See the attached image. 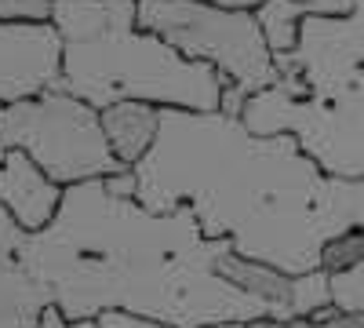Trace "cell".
<instances>
[{"instance_id":"obj_1","label":"cell","mask_w":364,"mask_h":328,"mask_svg":"<svg viewBox=\"0 0 364 328\" xmlns=\"http://www.w3.org/2000/svg\"><path fill=\"white\" fill-rule=\"evenodd\" d=\"M135 183L149 212L193 208L208 241L288 277L321 270L331 237L364 226V179L328 175L295 135H255L223 110H161Z\"/></svg>"},{"instance_id":"obj_2","label":"cell","mask_w":364,"mask_h":328,"mask_svg":"<svg viewBox=\"0 0 364 328\" xmlns=\"http://www.w3.org/2000/svg\"><path fill=\"white\" fill-rule=\"evenodd\" d=\"M230 241H208L193 208L149 212L106 179L66 186L48 230L26 233L22 263L70 321L132 314L168 328L252 324L273 317L237 285Z\"/></svg>"},{"instance_id":"obj_3","label":"cell","mask_w":364,"mask_h":328,"mask_svg":"<svg viewBox=\"0 0 364 328\" xmlns=\"http://www.w3.org/2000/svg\"><path fill=\"white\" fill-rule=\"evenodd\" d=\"M51 22L63 37L58 92L99 113L117 102L193 113L223 110L226 80L219 70L146 33L139 0H51Z\"/></svg>"},{"instance_id":"obj_4","label":"cell","mask_w":364,"mask_h":328,"mask_svg":"<svg viewBox=\"0 0 364 328\" xmlns=\"http://www.w3.org/2000/svg\"><path fill=\"white\" fill-rule=\"evenodd\" d=\"M139 26L193 63L219 70L226 80L223 113L240 117L252 95L281 80L277 55L248 8H223L211 0H139Z\"/></svg>"},{"instance_id":"obj_5","label":"cell","mask_w":364,"mask_h":328,"mask_svg":"<svg viewBox=\"0 0 364 328\" xmlns=\"http://www.w3.org/2000/svg\"><path fill=\"white\" fill-rule=\"evenodd\" d=\"M255 135H295L321 171L364 179V70H350L314 88L273 84L240 110Z\"/></svg>"},{"instance_id":"obj_6","label":"cell","mask_w":364,"mask_h":328,"mask_svg":"<svg viewBox=\"0 0 364 328\" xmlns=\"http://www.w3.org/2000/svg\"><path fill=\"white\" fill-rule=\"evenodd\" d=\"M0 150H22L58 186L132 171L117 161L102 128V113L58 88L37 99L0 106Z\"/></svg>"},{"instance_id":"obj_7","label":"cell","mask_w":364,"mask_h":328,"mask_svg":"<svg viewBox=\"0 0 364 328\" xmlns=\"http://www.w3.org/2000/svg\"><path fill=\"white\" fill-rule=\"evenodd\" d=\"M281 84L314 88L350 70H364V0H353L350 15H310L302 18L299 44L277 55Z\"/></svg>"},{"instance_id":"obj_8","label":"cell","mask_w":364,"mask_h":328,"mask_svg":"<svg viewBox=\"0 0 364 328\" xmlns=\"http://www.w3.org/2000/svg\"><path fill=\"white\" fill-rule=\"evenodd\" d=\"M63 77V37L55 22L0 18V106L55 92Z\"/></svg>"},{"instance_id":"obj_9","label":"cell","mask_w":364,"mask_h":328,"mask_svg":"<svg viewBox=\"0 0 364 328\" xmlns=\"http://www.w3.org/2000/svg\"><path fill=\"white\" fill-rule=\"evenodd\" d=\"M66 186L48 179V171L26 157L22 150H8L0 157V208L15 219L22 233H41L55 223L63 208Z\"/></svg>"},{"instance_id":"obj_10","label":"cell","mask_w":364,"mask_h":328,"mask_svg":"<svg viewBox=\"0 0 364 328\" xmlns=\"http://www.w3.org/2000/svg\"><path fill=\"white\" fill-rule=\"evenodd\" d=\"M22 241L26 233L0 208V328H37L41 314L51 307V292L22 263Z\"/></svg>"},{"instance_id":"obj_11","label":"cell","mask_w":364,"mask_h":328,"mask_svg":"<svg viewBox=\"0 0 364 328\" xmlns=\"http://www.w3.org/2000/svg\"><path fill=\"white\" fill-rule=\"evenodd\" d=\"M102 128H106V139L113 146L117 161L135 171V164L154 150V142L161 135V106L117 102V106L102 110Z\"/></svg>"},{"instance_id":"obj_12","label":"cell","mask_w":364,"mask_h":328,"mask_svg":"<svg viewBox=\"0 0 364 328\" xmlns=\"http://www.w3.org/2000/svg\"><path fill=\"white\" fill-rule=\"evenodd\" d=\"M310 15H314V8L302 4V0H266V4L255 8V18L262 26L273 55H288L299 44L302 18H310Z\"/></svg>"},{"instance_id":"obj_13","label":"cell","mask_w":364,"mask_h":328,"mask_svg":"<svg viewBox=\"0 0 364 328\" xmlns=\"http://www.w3.org/2000/svg\"><path fill=\"white\" fill-rule=\"evenodd\" d=\"M357 266H364V226H353L339 237H331L324 245V255H321V270L328 277L357 270Z\"/></svg>"},{"instance_id":"obj_14","label":"cell","mask_w":364,"mask_h":328,"mask_svg":"<svg viewBox=\"0 0 364 328\" xmlns=\"http://www.w3.org/2000/svg\"><path fill=\"white\" fill-rule=\"evenodd\" d=\"M223 8H248L255 11L266 0H211ZM0 18H26V22H51V0H0Z\"/></svg>"},{"instance_id":"obj_15","label":"cell","mask_w":364,"mask_h":328,"mask_svg":"<svg viewBox=\"0 0 364 328\" xmlns=\"http://www.w3.org/2000/svg\"><path fill=\"white\" fill-rule=\"evenodd\" d=\"M248 328H364V310H328L317 317H302V321H252Z\"/></svg>"},{"instance_id":"obj_16","label":"cell","mask_w":364,"mask_h":328,"mask_svg":"<svg viewBox=\"0 0 364 328\" xmlns=\"http://www.w3.org/2000/svg\"><path fill=\"white\" fill-rule=\"evenodd\" d=\"M331 300L336 310H364V266L346 274H331Z\"/></svg>"},{"instance_id":"obj_17","label":"cell","mask_w":364,"mask_h":328,"mask_svg":"<svg viewBox=\"0 0 364 328\" xmlns=\"http://www.w3.org/2000/svg\"><path fill=\"white\" fill-rule=\"evenodd\" d=\"M37 328H102L99 321H70L63 310H58L55 303L41 314V321H37Z\"/></svg>"},{"instance_id":"obj_18","label":"cell","mask_w":364,"mask_h":328,"mask_svg":"<svg viewBox=\"0 0 364 328\" xmlns=\"http://www.w3.org/2000/svg\"><path fill=\"white\" fill-rule=\"evenodd\" d=\"M99 324L102 328H168V324H154V321H142V317H132V314H102Z\"/></svg>"},{"instance_id":"obj_19","label":"cell","mask_w":364,"mask_h":328,"mask_svg":"<svg viewBox=\"0 0 364 328\" xmlns=\"http://www.w3.org/2000/svg\"><path fill=\"white\" fill-rule=\"evenodd\" d=\"M302 4H310V8H314V15H328V18H336V15H350L353 0H302Z\"/></svg>"},{"instance_id":"obj_20","label":"cell","mask_w":364,"mask_h":328,"mask_svg":"<svg viewBox=\"0 0 364 328\" xmlns=\"http://www.w3.org/2000/svg\"><path fill=\"white\" fill-rule=\"evenodd\" d=\"M211 328H248V324H211Z\"/></svg>"}]
</instances>
